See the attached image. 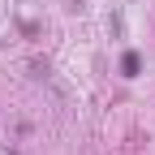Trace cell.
<instances>
[{
    "instance_id": "1",
    "label": "cell",
    "mask_w": 155,
    "mask_h": 155,
    "mask_svg": "<svg viewBox=\"0 0 155 155\" xmlns=\"http://www.w3.org/2000/svg\"><path fill=\"white\" fill-rule=\"evenodd\" d=\"M121 69H125V73L134 78V73H138V56H134V52H129V56H125V61H121Z\"/></svg>"
}]
</instances>
